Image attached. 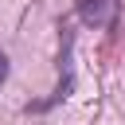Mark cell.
I'll return each instance as SVG.
<instances>
[{
	"label": "cell",
	"instance_id": "3957f363",
	"mask_svg": "<svg viewBox=\"0 0 125 125\" xmlns=\"http://www.w3.org/2000/svg\"><path fill=\"white\" fill-rule=\"evenodd\" d=\"M4 78H8V55L0 51V86H4Z\"/></svg>",
	"mask_w": 125,
	"mask_h": 125
},
{
	"label": "cell",
	"instance_id": "7a4b0ae2",
	"mask_svg": "<svg viewBox=\"0 0 125 125\" xmlns=\"http://www.w3.org/2000/svg\"><path fill=\"white\" fill-rule=\"evenodd\" d=\"M74 12L86 27H117L121 0H74Z\"/></svg>",
	"mask_w": 125,
	"mask_h": 125
},
{
	"label": "cell",
	"instance_id": "6da1fadb",
	"mask_svg": "<svg viewBox=\"0 0 125 125\" xmlns=\"http://www.w3.org/2000/svg\"><path fill=\"white\" fill-rule=\"evenodd\" d=\"M59 31H62V78H59L55 94H51L47 102H31V105H27V113H43V109L59 105L62 98H70V90H74V66H70V51H74V31H70L66 23H62Z\"/></svg>",
	"mask_w": 125,
	"mask_h": 125
}]
</instances>
